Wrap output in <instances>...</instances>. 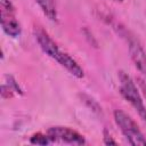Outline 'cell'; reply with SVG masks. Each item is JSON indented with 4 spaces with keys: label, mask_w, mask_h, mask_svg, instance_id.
Segmentation results:
<instances>
[{
    "label": "cell",
    "mask_w": 146,
    "mask_h": 146,
    "mask_svg": "<svg viewBox=\"0 0 146 146\" xmlns=\"http://www.w3.org/2000/svg\"><path fill=\"white\" fill-rule=\"evenodd\" d=\"M114 119L122 133L125 136L128 141L133 146H146V138L138 128L137 123L123 111H115Z\"/></svg>",
    "instance_id": "6da1fadb"
},
{
    "label": "cell",
    "mask_w": 146,
    "mask_h": 146,
    "mask_svg": "<svg viewBox=\"0 0 146 146\" xmlns=\"http://www.w3.org/2000/svg\"><path fill=\"white\" fill-rule=\"evenodd\" d=\"M119 79H120V90H121L122 96L136 108L139 116L143 120H146V108H145L143 99L137 90L135 82L123 71L119 72Z\"/></svg>",
    "instance_id": "7a4b0ae2"
},
{
    "label": "cell",
    "mask_w": 146,
    "mask_h": 146,
    "mask_svg": "<svg viewBox=\"0 0 146 146\" xmlns=\"http://www.w3.org/2000/svg\"><path fill=\"white\" fill-rule=\"evenodd\" d=\"M1 25L3 31L13 38L21 33V26L14 17V7L9 0H1Z\"/></svg>",
    "instance_id": "3957f363"
},
{
    "label": "cell",
    "mask_w": 146,
    "mask_h": 146,
    "mask_svg": "<svg viewBox=\"0 0 146 146\" xmlns=\"http://www.w3.org/2000/svg\"><path fill=\"white\" fill-rule=\"evenodd\" d=\"M47 135L50 141H60V143L73 144V145H83L86 143L82 135H80L79 132L70 128L52 127L48 130Z\"/></svg>",
    "instance_id": "277c9868"
},
{
    "label": "cell",
    "mask_w": 146,
    "mask_h": 146,
    "mask_svg": "<svg viewBox=\"0 0 146 146\" xmlns=\"http://www.w3.org/2000/svg\"><path fill=\"white\" fill-rule=\"evenodd\" d=\"M34 35L35 39L39 43V46L41 47V49L43 50V52H46L48 56H50L51 58L56 59L60 52V50L58 49L57 44L52 41V39L48 35L47 32H44L42 29L38 27L34 30Z\"/></svg>",
    "instance_id": "5b68a950"
},
{
    "label": "cell",
    "mask_w": 146,
    "mask_h": 146,
    "mask_svg": "<svg viewBox=\"0 0 146 146\" xmlns=\"http://www.w3.org/2000/svg\"><path fill=\"white\" fill-rule=\"evenodd\" d=\"M129 51L136 67L146 76V52L144 51V49L140 47V44L137 41L130 40Z\"/></svg>",
    "instance_id": "8992f818"
},
{
    "label": "cell",
    "mask_w": 146,
    "mask_h": 146,
    "mask_svg": "<svg viewBox=\"0 0 146 146\" xmlns=\"http://www.w3.org/2000/svg\"><path fill=\"white\" fill-rule=\"evenodd\" d=\"M56 60H57L62 66H64V67H65L71 74H73L74 76H76V78H79V79L83 78L84 73H83L82 67H81L68 54L60 51L59 55H58V57L56 58Z\"/></svg>",
    "instance_id": "52a82bcc"
},
{
    "label": "cell",
    "mask_w": 146,
    "mask_h": 146,
    "mask_svg": "<svg viewBox=\"0 0 146 146\" xmlns=\"http://www.w3.org/2000/svg\"><path fill=\"white\" fill-rule=\"evenodd\" d=\"M36 2L39 3V6L41 7L42 11L44 13V15L49 19L56 21L57 11H56V6H55L54 0H36Z\"/></svg>",
    "instance_id": "ba28073f"
},
{
    "label": "cell",
    "mask_w": 146,
    "mask_h": 146,
    "mask_svg": "<svg viewBox=\"0 0 146 146\" xmlns=\"http://www.w3.org/2000/svg\"><path fill=\"white\" fill-rule=\"evenodd\" d=\"M30 141H31V144H34V145H48L49 143H50V139H49V137H48V135L46 136V135H42V133H35V135H33L32 137H31V139H30Z\"/></svg>",
    "instance_id": "9c48e42d"
},
{
    "label": "cell",
    "mask_w": 146,
    "mask_h": 146,
    "mask_svg": "<svg viewBox=\"0 0 146 146\" xmlns=\"http://www.w3.org/2000/svg\"><path fill=\"white\" fill-rule=\"evenodd\" d=\"M104 143H105L106 145H116V141H115V140H113V139H112V137H111V136H108V135L106 133V131H105Z\"/></svg>",
    "instance_id": "30bf717a"
},
{
    "label": "cell",
    "mask_w": 146,
    "mask_h": 146,
    "mask_svg": "<svg viewBox=\"0 0 146 146\" xmlns=\"http://www.w3.org/2000/svg\"><path fill=\"white\" fill-rule=\"evenodd\" d=\"M137 81H138V83H139V86H140V88H141V90H143V92H144V95L146 97V82L144 80L139 79V78L137 79Z\"/></svg>",
    "instance_id": "8fae6325"
},
{
    "label": "cell",
    "mask_w": 146,
    "mask_h": 146,
    "mask_svg": "<svg viewBox=\"0 0 146 146\" xmlns=\"http://www.w3.org/2000/svg\"><path fill=\"white\" fill-rule=\"evenodd\" d=\"M115 1H119V2H121V1H123V0H115Z\"/></svg>",
    "instance_id": "7c38bea8"
}]
</instances>
